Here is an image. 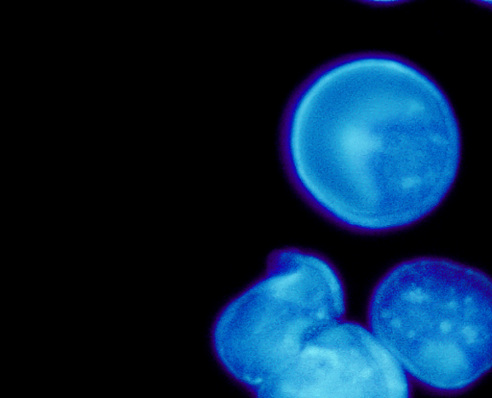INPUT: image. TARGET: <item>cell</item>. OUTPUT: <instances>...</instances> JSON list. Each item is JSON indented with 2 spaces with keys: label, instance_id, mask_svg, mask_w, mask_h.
I'll use <instances>...</instances> for the list:
<instances>
[{
  "label": "cell",
  "instance_id": "cell-1",
  "mask_svg": "<svg viewBox=\"0 0 492 398\" xmlns=\"http://www.w3.org/2000/svg\"><path fill=\"white\" fill-rule=\"evenodd\" d=\"M283 151L298 192L341 227H411L446 200L460 174V121L414 63L370 53L333 63L289 106Z\"/></svg>",
  "mask_w": 492,
  "mask_h": 398
},
{
  "label": "cell",
  "instance_id": "cell-2",
  "mask_svg": "<svg viewBox=\"0 0 492 398\" xmlns=\"http://www.w3.org/2000/svg\"><path fill=\"white\" fill-rule=\"evenodd\" d=\"M365 326L412 384L464 394L492 370V278L450 259L400 262L374 286Z\"/></svg>",
  "mask_w": 492,
  "mask_h": 398
},
{
  "label": "cell",
  "instance_id": "cell-3",
  "mask_svg": "<svg viewBox=\"0 0 492 398\" xmlns=\"http://www.w3.org/2000/svg\"><path fill=\"white\" fill-rule=\"evenodd\" d=\"M346 313V284L329 259L280 248L264 274L218 311L210 327V351L250 394Z\"/></svg>",
  "mask_w": 492,
  "mask_h": 398
},
{
  "label": "cell",
  "instance_id": "cell-4",
  "mask_svg": "<svg viewBox=\"0 0 492 398\" xmlns=\"http://www.w3.org/2000/svg\"><path fill=\"white\" fill-rule=\"evenodd\" d=\"M251 398H412V382L365 324L344 320L314 337Z\"/></svg>",
  "mask_w": 492,
  "mask_h": 398
},
{
  "label": "cell",
  "instance_id": "cell-5",
  "mask_svg": "<svg viewBox=\"0 0 492 398\" xmlns=\"http://www.w3.org/2000/svg\"><path fill=\"white\" fill-rule=\"evenodd\" d=\"M483 4H489V5H491V6H492V2L491 1V2H483Z\"/></svg>",
  "mask_w": 492,
  "mask_h": 398
}]
</instances>
